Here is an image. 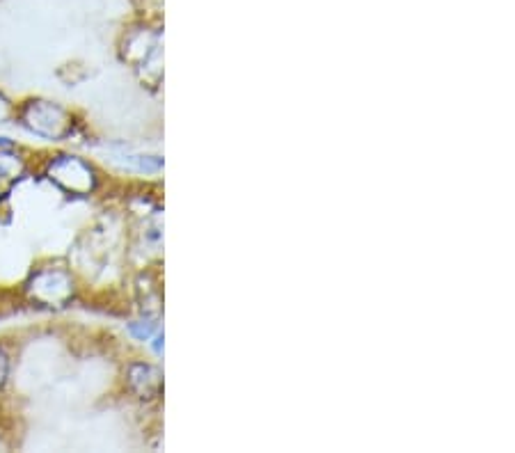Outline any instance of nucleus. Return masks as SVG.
<instances>
[{
    "label": "nucleus",
    "instance_id": "f257e3e1",
    "mask_svg": "<svg viewBox=\"0 0 515 453\" xmlns=\"http://www.w3.org/2000/svg\"><path fill=\"white\" fill-rule=\"evenodd\" d=\"M14 115L23 129L33 133L35 138L62 142L74 133V115L65 106L49 99H28Z\"/></svg>",
    "mask_w": 515,
    "mask_h": 453
},
{
    "label": "nucleus",
    "instance_id": "f03ea898",
    "mask_svg": "<svg viewBox=\"0 0 515 453\" xmlns=\"http://www.w3.org/2000/svg\"><path fill=\"white\" fill-rule=\"evenodd\" d=\"M23 293L30 302L46 309H62L74 300L76 284L67 268L44 266L37 268L28 282L23 284Z\"/></svg>",
    "mask_w": 515,
    "mask_h": 453
},
{
    "label": "nucleus",
    "instance_id": "7ed1b4c3",
    "mask_svg": "<svg viewBox=\"0 0 515 453\" xmlns=\"http://www.w3.org/2000/svg\"><path fill=\"white\" fill-rule=\"evenodd\" d=\"M46 179L69 195L87 197L99 186L97 170L76 154H58L46 163Z\"/></svg>",
    "mask_w": 515,
    "mask_h": 453
},
{
    "label": "nucleus",
    "instance_id": "20e7f679",
    "mask_svg": "<svg viewBox=\"0 0 515 453\" xmlns=\"http://www.w3.org/2000/svg\"><path fill=\"white\" fill-rule=\"evenodd\" d=\"M126 383L140 401H156L163 392L161 371L149 362H131L126 369Z\"/></svg>",
    "mask_w": 515,
    "mask_h": 453
},
{
    "label": "nucleus",
    "instance_id": "39448f33",
    "mask_svg": "<svg viewBox=\"0 0 515 453\" xmlns=\"http://www.w3.org/2000/svg\"><path fill=\"white\" fill-rule=\"evenodd\" d=\"M23 170H26V165L12 149H0V188L14 184Z\"/></svg>",
    "mask_w": 515,
    "mask_h": 453
},
{
    "label": "nucleus",
    "instance_id": "423d86ee",
    "mask_svg": "<svg viewBox=\"0 0 515 453\" xmlns=\"http://www.w3.org/2000/svg\"><path fill=\"white\" fill-rule=\"evenodd\" d=\"M117 163H122L126 170L147 172V174H156L163 168V158L142 156V154H122V156H117Z\"/></svg>",
    "mask_w": 515,
    "mask_h": 453
},
{
    "label": "nucleus",
    "instance_id": "0eeeda50",
    "mask_svg": "<svg viewBox=\"0 0 515 453\" xmlns=\"http://www.w3.org/2000/svg\"><path fill=\"white\" fill-rule=\"evenodd\" d=\"M129 332H131V337H136L138 341H147L156 332V319L129 323Z\"/></svg>",
    "mask_w": 515,
    "mask_h": 453
},
{
    "label": "nucleus",
    "instance_id": "6e6552de",
    "mask_svg": "<svg viewBox=\"0 0 515 453\" xmlns=\"http://www.w3.org/2000/svg\"><path fill=\"white\" fill-rule=\"evenodd\" d=\"M10 371H12V357L7 353V348L0 344V392H3L7 380H10Z\"/></svg>",
    "mask_w": 515,
    "mask_h": 453
},
{
    "label": "nucleus",
    "instance_id": "1a4fd4ad",
    "mask_svg": "<svg viewBox=\"0 0 515 453\" xmlns=\"http://www.w3.org/2000/svg\"><path fill=\"white\" fill-rule=\"evenodd\" d=\"M14 113H17V110H14L12 101L7 99L3 92H0V124H7V122H10V119L14 117Z\"/></svg>",
    "mask_w": 515,
    "mask_h": 453
},
{
    "label": "nucleus",
    "instance_id": "9d476101",
    "mask_svg": "<svg viewBox=\"0 0 515 453\" xmlns=\"http://www.w3.org/2000/svg\"><path fill=\"white\" fill-rule=\"evenodd\" d=\"M154 351L161 355L163 353V335H156V344H154Z\"/></svg>",
    "mask_w": 515,
    "mask_h": 453
},
{
    "label": "nucleus",
    "instance_id": "9b49d317",
    "mask_svg": "<svg viewBox=\"0 0 515 453\" xmlns=\"http://www.w3.org/2000/svg\"><path fill=\"white\" fill-rule=\"evenodd\" d=\"M14 142L10 138H0V149H12Z\"/></svg>",
    "mask_w": 515,
    "mask_h": 453
}]
</instances>
